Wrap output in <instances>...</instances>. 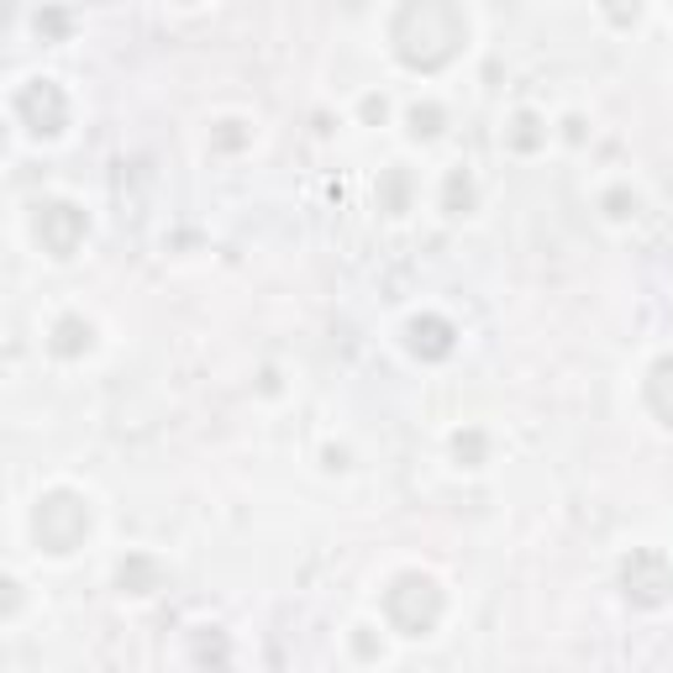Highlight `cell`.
<instances>
[{"label": "cell", "instance_id": "cell-1", "mask_svg": "<svg viewBox=\"0 0 673 673\" xmlns=\"http://www.w3.org/2000/svg\"><path fill=\"white\" fill-rule=\"evenodd\" d=\"M669 590H673V569L657 553H636L626 563V594H636L642 605H657Z\"/></svg>", "mask_w": 673, "mask_h": 673}, {"label": "cell", "instance_id": "cell-2", "mask_svg": "<svg viewBox=\"0 0 673 673\" xmlns=\"http://www.w3.org/2000/svg\"><path fill=\"white\" fill-rule=\"evenodd\" d=\"M80 232H84V217L74 211V205H48V211L38 217V238H48V248H53L59 258L80 242Z\"/></svg>", "mask_w": 673, "mask_h": 673}]
</instances>
